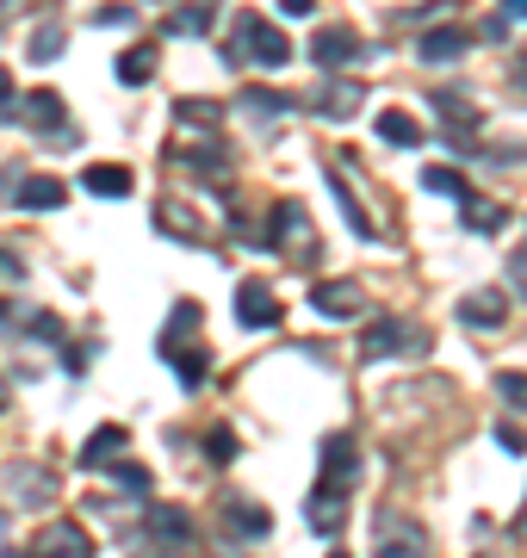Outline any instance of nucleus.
Instances as JSON below:
<instances>
[{"label": "nucleus", "instance_id": "38", "mask_svg": "<svg viewBox=\"0 0 527 558\" xmlns=\"http://www.w3.org/2000/svg\"><path fill=\"white\" fill-rule=\"evenodd\" d=\"M280 13H285V20H310V13H317V0H280Z\"/></svg>", "mask_w": 527, "mask_h": 558}, {"label": "nucleus", "instance_id": "19", "mask_svg": "<svg viewBox=\"0 0 527 558\" xmlns=\"http://www.w3.org/2000/svg\"><path fill=\"white\" fill-rule=\"evenodd\" d=\"M199 304H174V317H168V329L162 336H156V348H162V354H181V341L186 336H199Z\"/></svg>", "mask_w": 527, "mask_h": 558}, {"label": "nucleus", "instance_id": "43", "mask_svg": "<svg viewBox=\"0 0 527 558\" xmlns=\"http://www.w3.org/2000/svg\"><path fill=\"white\" fill-rule=\"evenodd\" d=\"M515 75H522V87H527V50H522V62H515Z\"/></svg>", "mask_w": 527, "mask_h": 558}, {"label": "nucleus", "instance_id": "22", "mask_svg": "<svg viewBox=\"0 0 527 558\" xmlns=\"http://www.w3.org/2000/svg\"><path fill=\"white\" fill-rule=\"evenodd\" d=\"M149 75H156V50H149V44H137V50H124V57H119V81H124V87H143Z\"/></svg>", "mask_w": 527, "mask_h": 558}, {"label": "nucleus", "instance_id": "2", "mask_svg": "<svg viewBox=\"0 0 527 558\" xmlns=\"http://www.w3.org/2000/svg\"><path fill=\"white\" fill-rule=\"evenodd\" d=\"M273 242H280V255L298 260V267H317V255H323V236H317V223H310V211L298 199L273 205Z\"/></svg>", "mask_w": 527, "mask_h": 558}, {"label": "nucleus", "instance_id": "46", "mask_svg": "<svg viewBox=\"0 0 527 558\" xmlns=\"http://www.w3.org/2000/svg\"><path fill=\"white\" fill-rule=\"evenodd\" d=\"M0 558H25V553H0Z\"/></svg>", "mask_w": 527, "mask_h": 558}, {"label": "nucleus", "instance_id": "36", "mask_svg": "<svg viewBox=\"0 0 527 558\" xmlns=\"http://www.w3.org/2000/svg\"><path fill=\"white\" fill-rule=\"evenodd\" d=\"M25 329H32L38 341H57V336H62V317H50V311H38V317H25Z\"/></svg>", "mask_w": 527, "mask_h": 558}, {"label": "nucleus", "instance_id": "29", "mask_svg": "<svg viewBox=\"0 0 527 558\" xmlns=\"http://www.w3.org/2000/svg\"><path fill=\"white\" fill-rule=\"evenodd\" d=\"M434 112H441V124H453V131H471L478 124V112H471L459 94H446V100H434Z\"/></svg>", "mask_w": 527, "mask_h": 558}, {"label": "nucleus", "instance_id": "6", "mask_svg": "<svg viewBox=\"0 0 527 558\" xmlns=\"http://www.w3.org/2000/svg\"><path fill=\"white\" fill-rule=\"evenodd\" d=\"M236 323H243V329H273V323H280V299H273L267 279H243V286H236Z\"/></svg>", "mask_w": 527, "mask_h": 558}, {"label": "nucleus", "instance_id": "26", "mask_svg": "<svg viewBox=\"0 0 527 558\" xmlns=\"http://www.w3.org/2000/svg\"><path fill=\"white\" fill-rule=\"evenodd\" d=\"M230 527H236V534H255V539H261L267 527H273V515H267V509H255V502L236 497V502H230Z\"/></svg>", "mask_w": 527, "mask_h": 558}, {"label": "nucleus", "instance_id": "47", "mask_svg": "<svg viewBox=\"0 0 527 558\" xmlns=\"http://www.w3.org/2000/svg\"><path fill=\"white\" fill-rule=\"evenodd\" d=\"M0 534H7V515H0Z\"/></svg>", "mask_w": 527, "mask_h": 558}, {"label": "nucleus", "instance_id": "35", "mask_svg": "<svg viewBox=\"0 0 527 558\" xmlns=\"http://www.w3.org/2000/svg\"><path fill=\"white\" fill-rule=\"evenodd\" d=\"M112 472H119V484H124V490H137V497H149V472H143V465H124V459H119Z\"/></svg>", "mask_w": 527, "mask_h": 558}, {"label": "nucleus", "instance_id": "40", "mask_svg": "<svg viewBox=\"0 0 527 558\" xmlns=\"http://www.w3.org/2000/svg\"><path fill=\"white\" fill-rule=\"evenodd\" d=\"M131 558H168V553H162V546H137Z\"/></svg>", "mask_w": 527, "mask_h": 558}, {"label": "nucleus", "instance_id": "37", "mask_svg": "<svg viewBox=\"0 0 527 558\" xmlns=\"http://www.w3.org/2000/svg\"><path fill=\"white\" fill-rule=\"evenodd\" d=\"M497 440H503L508 453H527V435L515 428V422H497Z\"/></svg>", "mask_w": 527, "mask_h": 558}, {"label": "nucleus", "instance_id": "1", "mask_svg": "<svg viewBox=\"0 0 527 558\" xmlns=\"http://www.w3.org/2000/svg\"><path fill=\"white\" fill-rule=\"evenodd\" d=\"M230 62L285 69V62H292V38H285L273 20H261V13H243V20H236V38H230Z\"/></svg>", "mask_w": 527, "mask_h": 558}, {"label": "nucleus", "instance_id": "16", "mask_svg": "<svg viewBox=\"0 0 527 558\" xmlns=\"http://www.w3.org/2000/svg\"><path fill=\"white\" fill-rule=\"evenodd\" d=\"M503 317H508V299H503V292H471V299L459 304V323H466V329H497Z\"/></svg>", "mask_w": 527, "mask_h": 558}, {"label": "nucleus", "instance_id": "17", "mask_svg": "<svg viewBox=\"0 0 527 558\" xmlns=\"http://www.w3.org/2000/svg\"><path fill=\"white\" fill-rule=\"evenodd\" d=\"M317 112H323V119H354V112H360V87H354V81H323V87H317Z\"/></svg>", "mask_w": 527, "mask_h": 558}, {"label": "nucleus", "instance_id": "31", "mask_svg": "<svg viewBox=\"0 0 527 558\" xmlns=\"http://www.w3.org/2000/svg\"><path fill=\"white\" fill-rule=\"evenodd\" d=\"M243 106H255L261 119H273V112H285L292 100H285V94H267V87H248V94H243Z\"/></svg>", "mask_w": 527, "mask_h": 558}, {"label": "nucleus", "instance_id": "48", "mask_svg": "<svg viewBox=\"0 0 527 558\" xmlns=\"http://www.w3.org/2000/svg\"><path fill=\"white\" fill-rule=\"evenodd\" d=\"M329 558H347V553H329Z\"/></svg>", "mask_w": 527, "mask_h": 558}, {"label": "nucleus", "instance_id": "42", "mask_svg": "<svg viewBox=\"0 0 527 558\" xmlns=\"http://www.w3.org/2000/svg\"><path fill=\"white\" fill-rule=\"evenodd\" d=\"M7 94H13V75H7V69H0V100H7Z\"/></svg>", "mask_w": 527, "mask_h": 558}, {"label": "nucleus", "instance_id": "21", "mask_svg": "<svg viewBox=\"0 0 527 558\" xmlns=\"http://www.w3.org/2000/svg\"><path fill=\"white\" fill-rule=\"evenodd\" d=\"M503 223H508L503 205H490V199H478V193H466V230H478V236H497Z\"/></svg>", "mask_w": 527, "mask_h": 558}, {"label": "nucleus", "instance_id": "8", "mask_svg": "<svg viewBox=\"0 0 527 558\" xmlns=\"http://www.w3.org/2000/svg\"><path fill=\"white\" fill-rule=\"evenodd\" d=\"M354 57H360V32L354 25H323L310 38V62H323V69H347Z\"/></svg>", "mask_w": 527, "mask_h": 558}, {"label": "nucleus", "instance_id": "5", "mask_svg": "<svg viewBox=\"0 0 527 558\" xmlns=\"http://www.w3.org/2000/svg\"><path fill=\"white\" fill-rule=\"evenodd\" d=\"M354 478H360V453H354V435H329V440H323V478H317V490H335V497H342Z\"/></svg>", "mask_w": 527, "mask_h": 558}, {"label": "nucleus", "instance_id": "25", "mask_svg": "<svg viewBox=\"0 0 527 558\" xmlns=\"http://www.w3.org/2000/svg\"><path fill=\"white\" fill-rule=\"evenodd\" d=\"M211 25H218L211 7H181V13H168V32H181V38H205Z\"/></svg>", "mask_w": 527, "mask_h": 558}, {"label": "nucleus", "instance_id": "20", "mask_svg": "<svg viewBox=\"0 0 527 558\" xmlns=\"http://www.w3.org/2000/svg\"><path fill=\"white\" fill-rule=\"evenodd\" d=\"M124 428L112 422V428H100V435H87V447H82V465H119V447H124Z\"/></svg>", "mask_w": 527, "mask_h": 558}, {"label": "nucleus", "instance_id": "14", "mask_svg": "<svg viewBox=\"0 0 527 558\" xmlns=\"http://www.w3.org/2000/svg\"><path fill=\"white\" fill-rule=\"evenodd\" d=\"M25 112H13V124H32V131H62V94L38 87V94H25Z\"/></svg>", "mask_w": 527, "mask_h": 558}, {"label": "nucleus", "instance_id": "11", "mask_svg": "<svg viewBox=\"0 0 527 558\" xmlns=\"http://www.w3.org/2000/svg\"><path fill=\"white\" fill-rule=\"evenodd\" d=\"M416 341H422V329H409V323L385 317V323H372V329H366L360 354L366 360H385V354H397V348H416Z\"/></svg>", "mask_w": 527, "mask_h": 558}, {"label": "nucleus", "instance_id": "33", "mask_svg": "<svg viewBox=\"0 0 527 558\" xmlns=\"http://www.w3.org/2000/svg\"><path fill=\"white\" fill-rule=\"evenodd\" d=\"M181 124H205V131H211V124H218V106L211 100H181Z\"/></svg>", "mask_w": 527, "mask_h": 558}, {"label": "nucleus", "instance_id": "7", "mask_svg": "<svg viewBox=\"0 0 527 558\" xmlns=\"http://www.w3.org/2000/svg\"><path fill=\"white\" fill-rule=\"evenodd\" d=\"M428 534L409 515H379V558H422Z\"/></svg>", "mask_w": 527, "mask_h": 558}, {"label": "nucleus", "instance_id": "44", "mask_svg": "<svg viewBox=\"0 0 527 558\" xmlns=\"http://www.w3.org/2000/svg\"><path fill=\"white\" fill-rule=\"evenodd\" d=\"M7 398H13V385H7V379H0V410H7Z\"/></svg>", "mask_w": 527, "mask_h": 558}, {"label": "nucleus", "instance_id": "13", "mask_svg": "<svg viewBox=\"0 0 527 558\" xmlns=\"http://www.w3.org/2000/svg\"><path fill=\"white\" fill-rule=\"evenodd\" d=\"M305 521H310V534L335 539V534H342V521H347V502L335 497V490H310V502H305Z\"/></svg>", "mask_w": 527, "mask_h": 558}, {"label": "nucleus", "instance_id": "34", "mask_svg": "<svg viewBox=\"0 0 527 558\" xmlns=\"http://www.w3.org/2000/svg\"><path fill=\"white\" fill-rule=\"evenodd\" d=\"M205 447H211V459H218V465H230V459H236V435H230V428H211V435H205Z\"/></svg>", "mask_w": 527, "mask_h": 558}, {"label": "nucleus", "instance_id": "41", "mask_svg": "<svg viewBox=\"0 0 527 558\" xmlns=\"http://www.w3.org/2000/svg\"><path fill=\"white\" fill-rule=\"evenodd\" d=\"M508 20H527V0H508Z\"/></svg>", "mask_w": 527, "mask_h": 558}, {"label": "nucleus", "instance_id": "32", "mask_svg": "<svg viewBox=\"0 0 527 558\" xmlns=\"http://www.w3.org/2000/svg\"><path fill=\"white\" fill-rule=\"evenodd\" d=\"M497 391H503L515 410H527V373H497Z\"/></svg>", "mask_w": 527, "mask_h": 558}, {"label": "nucleus", "instance_id": "30", "mask_svg": "<svg viewBox=\"0 0 527 558\" xmlns=\"http://www.w3.org/2000/svg\"><path fill=\"white\" fill-rule=\"evenodd\" d=\"M57 50H62V25H44L32 38V62H57Z\"/></svg>", "mask_w": 527, "mask_h": 558}, {"label": "nucleus", "instance_id": "18", "mask_svg": "<svg viewBox=\"0 0 527 558\" xmlns=\"http://www.w3.org/2000/svg\"><path fill=\"white\" fill-rule=\"evenodd\" d=\"M466 44H471V32H459V25H434L422 38V62H459L466 57Z\"/></svg>", "mask_w": 527, "mask_h": 558}, {"label": "nucleus", "instance_id": "39", "mask_svg": "<svg viewBox=\"0 0 527 558\" xmlns=\"http://www.w3.org/2000/svg\"><path fill=\"white\" fill-rule=\"evenodd\" d=\"M87 354H94V348H69V354H62V366H69V373H87Z\"/></svg>", "mask_w": 527, "mask_h": 558}, {"label": "nucleus", "instance_id": "12", "mask_svg": "<svg viewBox=\"0 0 527 558\" xmlns=\"http://www.w3.org/2000/svg\"><path fill=\"white\" fill-rule=\"evenodd\" d=\"M143 527L156 539H168V546H186V539H193V515L174 509V502H149V509H143Z\"/></svg>", "mask_w": 527, "mask_h": 558}, {"label": "nucleus", "instance_id": "28", "mask_svg": "<svg viewBox=\"0 0 527 558\" xmlns=\"http://www.w3.org/2000/svg\"><path fill=\"white\" fill-rule=\"evenodd\" d=\"M156 223H162V230H174V236H193V242L205 236L199 211H193V218H181V211H174V205H156Z\"/></svg>", "mask_w": 527, "mask_h": 558}, {"label": "nucleus", "instance_id": "23", "mask_svg": "<svg viewBox=\"0 0 527 558\" xmlns=\"http://www.w3.org/2000/svg\"><path fill=\"white\" fill-rule=\"evenodd\" d=\"M174 360V379L186 385V391H199L205 373H211V360H205V348H181V354H168Z\"/></svg>", "mask_w": 527, "mask_h": 558}, {"label": "nucleus", "instance_id": "4", "mask_svg": "<svg viewBox=\"0 0 527 558\" xmlns=\"http://www.w3.org/2000/svg\"><path fill=\"white\" fill-rule=\"evenodd\" d=\"M7 502H20V509H44V502L57 497V472H44V465H7Z\"/></svg>", "mask_w": 527, "mask_h": 558}, {"label": "nucleus", "instance_id": "45", "mask_svg": "<svg viewBox=\"0 0 527 558\" xmlns=\"http://www.w3.org/2000/svg\"><path fill=\"white\" fill-rule=\"evenodd\" d=\"M0 267H7V274H20V260H13V255H0Z\"/></svg>", "mask_w": 527, "mask_h": 558}, {"label": "nucleus", "instance_id": "15", "mask_svg": "<svg viewBox=\"0 0 527 558\" xmlns=\"http://www.w3.org/2000/svg\"><path fill=\"white\" fill-rule=\"evenodd\" d=\"M13 193H20L25 211H57V205L69 199V186H62L57 174H25L20 186H13Z\"/></svg>", "mask_w": 527, "mask_h": 558}, {"label": "nucleus", "instance_id": "24", "mask_svg": "<svg viewBox=\"0 0 527 558\" xmlns=\"http://www.w3.org/2000/svg\"><path fill=\"white\" fill-rule=\"evenodd\" d=\"M379 137L397 143V149H416V143H422V124L409 119V112H385V119H379Z\"/></svg>", "mask_w": 527, "mask_h": 558}, {"label": "nucleus", "instance_id": "27", "mask_svg": "<svg viewBox=\"0 0 527 558\" xmlns=\"http://www.w3.org/2000/svg\"><path fill=\"white\" fill-rule=\"evenodd\" d=\"M422 186H428V193H446V199L466 205V174H459V168H428Z\"/></svg>", "mask_w": 527, "mask_h": 558}, {"label": "nucleus", "instance_id": "10", "mask_svg": "<svg viewBox=\"0 0 527 558\" xmlns=\"http://www.w3.org/2000/svg\"><path fill=\"white\" fill-rule=\"evenodd\" d=\"M310 304H317V311H323V317H360L366 311V292L360 286H354V279H323V286H317V292H310Z\"/></svg>", "mask_w": 527, "mask_h": 558}, {"label": "nucleus", "instance_id": "49", "mask_svg": "<svg viewBox=\"0 0 527 558\" xmlns=\"http://www.w3.org/2000/svg\"><path fill=\"white\" fill-rule=\"evenodd\" d=\"M0 317H7V304H0Z\"/></svg>", "mask_w": 527, "mask_h": 558}, {"label": "nucleus", "instance_id": "3", "mask_svg": "<svg viewBox=\"0 0 527 558\" xmlns=\"http://www.w3.org/2000/svg\"><path fill=\"white\" fill-rule=\"evenodd\" d=\"M32 558H94V539L82 521H44L32 539Z\"/></svg>", "mask_w": 527, "mask_h": 558}, {"label": "nucleus", "instance_id": "9", "mask_svg": "<svg viewBox=\"0 0 527 558\" xmlns=\"http://www.w3.org/2000/svg\"><path fill=\"white\" fill-rule=\"evenodd\" d=\"M131 186H137V174L124 161H87L82 168V193H94V199H131Z\"/></svg>", "mask_w": 527, "mask_h": 558}]
</instances>
